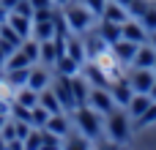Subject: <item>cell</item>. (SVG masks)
Wrapping results in <instances>:
<instances>
[{"label": "cell", "instance_id": "obj_28", "mask_svg": "<svg viewBox=\"0 0 156 150\" xmlns=\"http://www.w3.org/2000/svg\"><path fill=\"white\" fill-rule=\"evenodd\" d=\"M41 148H63V137H58L49 128H41Z\"/></svg>", "mask_w": 156, "mask_h": 150}, {"label": "cell", "instance_id": "obj_38", "mask_svg": "<svg viewBox=\"0 0 156 150\" xmlns=\"http://www.w3.org/2000/svg\"><path fill=\"white\" fill-rule=\"evenodd\" d=\"M16 3H19V0H0V5H5V8H8V11H11V8H14V5H16Z\"/></svg>", "mask_w": 156, "mask_h": 150}, {"label": "cell", "instance_id": "obj_6", "mask_svg": "<svg viewBox=\"0 0 156 150\" xmlns=\"http://www.w3.org/2000/svg\"><path fill=\"white\" fill-rule=\"evenodd\" d=\"M88 104L96 109V112H101V115H110L118 104H115V98H112V93H110V87H90V93H88Z\"/></svg>", "mask_w": 156, "mask_h": 150}, {"label": "cell", "instance_id": "obj_9", "mask_svg": "<svg viewBox=\"0 0 156 150\" xmlns=\"http://www.w3.org/2000/svg\"><path fill=\"white\" fill-rule=\"evenodd\" d=\"M121 36L129 38V41H137V44H145V41H148V30H145L143 22L134 19V16H129V19L121 25Z\"/></svg>", "mask_w": 156, "mask_h": 150}, {"label": "cell", "instance_id": "obj_34", "mask_svg": "<svg viewBox=\"0 0 156 150\" xmlns=\"http://www.w3.org/2000/svg\"><path fill=\"white\" fill-rule=\"evenodd\" d=\"M82 5H88L96 16H101V11H104V5H107V0H80Z\"/></svg>", "mask_w": 156, "mask_h": 150}, {"label": "cell", "instance_id": "obj_5", "mask_svg": "<svg viewBox=\"0 0 156 150\" xmlns=\"http://www.w3.org/2000/svg\"><path fill=\"white\" fill-rule=\"evenodd\" d=\"M49 87H52V93L58 96L63 112H74V109H77V101H74V93H71V77H66V74H55Z\"/></svg>", "mask_w": 156, "mask_h": 150}, {"label": "cell", "instance_id": "obj_27", "mask_svg": "<svg viewBox=\"0 0 156 150\" xmlns=\"http://www.w3.org/2000/svg\"><path fill=\"white\" fill-rule=\"evenodd\" d=\"M47 120H49V112H47L41 104L30 107V123H33L36 128H44V126H47Z\"/></svg>", "mask_w": 156, "mask_h": 150}, {"label": "cell", "instance_id": "obj_26", "mask_svg": "<svg viewBox=\"0 0 156 150\" xmlns=\"http://www.w3.org/2000/svg\"><path fill=\"white\" fill-rule=\"evenodd\" d=\"M27 66H33V63H30V57H27L22 49H16V52H11V55L5 57V71H14V68H27Z\"/></svg>", "mask_w": 156, "mask_h": 150}, {"label": "cell", "instance_id": "obj_32", "mask_svg": "<svg viewBox=\"0 0 156 150\" xmlns=\"http://www.w3.org/2000/svg\"><path fill=\"white\" fill-rule=\"evenodd\" d=\"M148 5H151L148 0H132V3H129V16L140 19V16H143V14L148 11Z\"/></svg>", "mask_w": 156, "mask_h": 150}, {"label": "cell", "instance_id": "obj_22", "mask_svg": "<svg viewBox=\"0 0 156 150\" xmlns=\"http://www.w3.org/2000/svg\"><path fill=\"white\" fill-rule=\"evenodd\" d=\"M55 60H58L55 41H52V38H49V41H41V49H38V63H41V66H47V68H52V66H55Z\"/></svg>", "mask_w": 156, "mask_h": 150}, {"label": "cell", "instance_id": "obj_21", "mask_svg": "<svg viewBox=\"0 0 156 150\" xmlns=\"http://www.w3.org/2000/svg\"><path fill=\"white\" fill-rule=\"evenodd\" d=\"M66 55H71L77 63H85V60H88V55H85V44H82V38H77V33L66 38Z\"/></svg>", "mask_w": 156, "mask_h": 150}, {"label": "cell", "instance_id": "obj_14", "mask_svg": "<svg viewBox=\"0 0 156 150\" xmlns=\"http://www.w3.org/2000/svg\"><path fill=\"white\" fill-rule=\"evenodd\" d=\"M44 128H49V131H55L58 137H69L71 134V120H69V112H55V115H49V120H47V126Z\"/></svg>", "mask_w": 156, "mask_h": 150}, {"label": "cell", "instance_id": "obj_12", "mask_svg": "<svg viewBox=\"0 0 156 150\" xmlns=\"http://www.w3.org/2000/svg\"><path fill=\"white\" fill-rule=\"evenodd\" d=\"M5 25H8L11 30H16V33L22 36V41H25V38H30V30H33V16H22V14H14V11H8V19H5Z\"/></svg>", "mask_w": 156, "mask_h": 150}, {"label": "cell", "instance_id": "obj_44", "mask_svg": "<svg viewBox=\"0 0 156 150\" xmlns=\"http://www.w3.org/2000/svg\"><path fill=\"white\" fill-rule=\"evenodd\" d=\"M115 3H121V5H126V8H129V3H132V0H115Z\"/></svg>", "mask_w": 156, "mask_h": 150}, {"label": "cell", "instance_id": "obj_39", "mask_svg": "<svg viewBox=\"0 0 156 150\" xmlns=\"http://www.w3.org/2000/svg\"><path fill=\"white\" fill-rule=\"evenodd\" d=\"M148 44L156 49V30H154V33H148Z\"/></svg>", "mask_w": 156, "mask_h": 150}, {"label": "cell", "instance_id": "obj_25", "mask_svg": "<svg viewBox=\"0 0 156 150\" xmlns=\"http://www.w3.org/2000/svg\"><path fill=\"white\" fill-rule=\"evenodd\" d=\"M27 77H30V66L27 68H14V71H3V79L11 85V87H22L27 85Z\"/></svg>", "mask_w": 156, "mask_h": 150}, {"label": "cell", "instance_id": "obj_4", "mask_svg": "<svg viewBox=\"0 0 156 150\" xmlns=\"http://www.w3.org/2000/svg\"><path fill=\"white\" fill-rule=\"evenodd\" d=\"M55 16H58V8H49V11H36L33 14V30H30V38L36 41H49L55 38Z\"/></svg>", "mask_w": 156, "mask_h": 150}, {"label": "cell", "instance_id": "obj_16", "mask_svg": "<svg viewBox=\"0 0 156 150\" xmlns=\"http://www.w3.org/2000/svg\"><path fill=\"white\" fill-rule=\"evenodd\" d=\"M151 104H154V98H151L148 93H134V96H132V101L126 104V112H129V118H132V120H137V118H140Z\"/></svg>", "mask_w": 156, "mask_h": 150}, {"label": "cell", "instance_id": "obj_24", "mask_svg": "<svg viewBox=\"0 0 156 150\" xmlns=\"http://www.w3.org/2000/svg\"><path fill=\"white\" fill-rule=\"evenodd\" d=\"M38 104L49 112V115H55V112H63V107H60V101H58V96L52 93V87H44L41 93H38Z\"/></svg>", "mask_w": 156, "mask_h": 150}, {"label": "cell", "instance_id": "obj_45", "mask_svg": "<svg viewBox=\"0 0 156 150\" xmlns=\"http://www.w3.org/2000/svg\"><path fill=\"white\" fill-rule=\"evenodd\" d=\"M154 71H156V63H154Z\"/></svg>", "mask_w": 156, "mask_h": 150}, {"label": "cell", "instance_id": "obj_19", "mask_svg": "<svg viewBox=\"0 0 156 150\" xmlns=\"http://www.w3.org/2000/svg\"><path fill=\"white\" fill-rule=\"evenodd\" d=\"M71 93H74V101H77V107H82V104H88V93H90V82L82 77V74H74L71 77Z\"/></svg>", "mask_w": 156, "mask_h": 150}, {"label": "cell", "instance_id": "obj_13", "mask_svg": "<svg viewBox=\"0 0 156 150\" xmlns=\"http://www.w3.org/2000/svg\"><path fill=\"white\" fill-rule=\"evenodd\" d=\"M93 30H96V33H99L110 46H112L115 41L123 38V36H121V25H118V22H110V19H101V16H99V25H96Z\"/></svg>", "mask_w": 156, "mask_h": 150}, {"label": "cell", "instance_id": "obj_15", "mask_svg": "<svg viewBox=\"0 0 156 150\" xmlns=\"http://www.w3.org/2000/svg\"><path fill=\"white\" fill-rule=\"evenodd\" d=\"M22 46V36L16 33V30H11L8 25H0V49L5 52V55H11V52H16Z\"/></svg>", "mask_w": 156, "mask_h": 150}, {"label": "cell", "instance_id": "obj_40", "mask_svg": "<svg viewBox=\"0 0 156 150\" xmlns=\"http://www.w3.org/2000/svg\"><path fill=\"white\" fill-rule=\"evenodd\" d=\"M52 3H55V8H63V5H69L71 0H52Z\"/></svg>", "mask_w": 156, "mask_h": 150}, {"label": "cell", "instance_id": "obj_7", "mask_svg": "<svg viewBox=\"0 0 156 150\" xmlns=\"http://www.w3.org/2000/svg\"><path fill=\"white\" fill-rule=\"evenodd\" d=\"M126 79H129V85L134 87V93H148L151 85L156 82V71L154 68H134V66H132V74H129Z\"/></svg>", "mask_w": 156, "mask_h": 150}, {"label": "cell", "instance_id": "obj_10", "mask_svg": "<svg viewBox=\"0 0 156 150\" xmlns=\"http://www.w3.org/2000/svg\"><path fill=\"white\" fill-rule=\"evenodd\" d=\"M110 49H112V55H115L123 66H132V60H134V55H137L140 44H137V41H129V38H121V41H115Z\"/></svg>", "mask_w": 156, "mask_h": 150}, {"label": "cell", "instance_id": "obj_37", "mask_svg": "<svg viewBox=\"0 0 156 150\" xmlns=\"http://www.w3.org/2000/svg\"><path fill=\"white\" fill-rule=\"evenodd\" d=\"M5 57H8V55H5V52H3V49H0V74H3V71H5Z\"/></svg>", "mask_w": 156, "mask_h": 150}, {"label": "cell", "instance_id": "obj_30", "mask_svg": "<svg viewBox=\"0 0 156 150\" xmlns=\"http://www.w3.org/2000/svg\"><path fill=\"white\" fill-rule=\"evenodd\" d=\"M22 145H25V150H38V148H41V128H36V126H33Z\"/></svg>", "mask_w": 156, "mask_h": 150}, {"label": "cell", "instance_id": "obj_8", "mask_svg": "<svg viewBox=\"0 0 156 150\" xmlns=\"http://www.w3.org/2000/svg\"><path fill=\"white\" fill-rule=\"evenodd\" d=\"M110 93H112L115 104L126 109V104H129V101H132V96H134V87L129 85V79H126V77H118V79H112V82H110Z\"/></svg>", "mask_w": 156, "mask_h": 150}, {"label": "cell", "instance_id": "obj_35", "mask_svg": "<svg viewBox=\"0 0 156 150\" xmlns=\"http://www.w3.org/2000/svg\"><path fill=\"white\" fill-rule=\"evenodd\" d=\"M30 5H33V14H36V11H49V8H55L52 0H30Z\"/></svg>", "mask_w": 156, "mask_h": 150}, {"label": "cell", "instance_id": "obj_31", "mask_svg": "<svg viewBox=\"0 0 156 150\" xmlns=\"http://www.w3.org/2000/svg\"><path fill=\"white\" fill-rule=\"evenodd\" d=\"M140 22H143V27H145L148 33H154L156 30V5H148V11L140 16Z\"/></svg>", "mask_w": 156, "mask_h": 150}, {"label": "cell", "instance_id": "obj_20", "mask_svg": "<svg viewBox=\"0 0 156 150\" xmlns=\"http://www.w3.org/2000/svg\"><path fill=\"white\" fill-rule=\"evenodd\" d=\"M55 74H66V77H74V74H80L82 71V63H77L71 55H60L58 60H55Z\"/></svg>", "mask_w": 156, "mask_h": 150}, {"label": "cell", "instance_id": "obj_33", "mask_svg": "<svg viewBox=\"0 0 156 150\" xmlns=\"http://www.w3.org/2000/svg\"><path fill=\"white\" fill-rule=\"evenodd\" d=\"M11 11H14V14H22V16H33V5H30V0H19Z\"/></svg>", "mask_w": 156, "mask_h": 150}, {"label": "cell", "instance_id": "obj_1", "mask_svg": "<svg viewBox=\"0 0 156 150\" xmlns=\"http://www.w3.org/2000/svg\"><path fill=\"white\" fill-rule=\"evenodd\" d=\"M63 19H66L69 30L77 33V36H82V33H88L90 27H96V14H93L88 5H82L80 0H71L69 5H63Z\"/></svg>", "mask_w": 156, "mask_h": 150}, {"label": "cell", "instance_id": "obj_17", "mask_svg": "<svg viewBox=\"0 0 156 150\" xmlns=\"http://www.w3.org/2000/svg\"><path fill=\"white\" fill-rule=\"evenodd\" d=\"M156 63V49L145 41V44H140V49H137V55H134V60H132V66L134 68H154Z\"/></svg>", "mask_w": 156, "mask_h": 150}, {"label": "cell", "instance_id": "obj_11", "mask_svg": "<svg viewBox=\"0 0 156 150\" xmlns=\"http://www.w3.org/2000/svg\"><path fill=\"white\" fill-rule=\"evenodd\" d=\"M52 85V74H49V68L47 66H30V77H27V87H33V90H44V87H49Z\"/></svg>", "mask_w": 156, "mask_h": 150}, {"label": "cell", "instance_id": "obj_42", "mask_svg": "<svg viewBox=\"0 0 156 150\" xmlns=\"http://www.w3.org/2000/svg\"><path fill=\"white\" fill-rule=\"evenodd\" d=\"M148 96H151V98H154V101H156V82H154V85H151V90H148Z\"/></svg>", "mask_w": 156, "mask_h": 150}, {"label": "cell", "instance_id": "obj_43", "mask_svg": "<svg viewBox=\"0 0 156 150\" xmlns=\"http://www.w3.org/2000/svg\"><path fill=\"white\" fill-rule=\"evenodd\" d=\"M5 148H8V142H5V137L0 134V150H5Z\"/></svg>", "mask_w": 156, "mask_h": 150}, {"label": "cell", "instance_id": "obj_36", "mask_svg": "<svg viewBox=\"0 0 156 150\" xmlns=\"http://www.w3.org/2000/svg\"><path fill=\"white\" fill-rule=\"evenodd\" d=\"M5 19H8V8L0 5V25H5Z\"/></svg>", "mask_w": 156, "mask_h": 150}, {"label": "cell", "instance_id": "obj_41", "mask_svg": "<svg viewBox=\"0 0 156 150\" xmlns=\"http://www.w3.org/2000/svg\"><path fill=\"white\" fill-rule=\"evenodd\" d=\"M5 123H8V115H3V112H0V131H3V126H5Z\"/></svg>", "mask_w": 156, "mask_h": 150}, {"label": "cell", "instance_id": "obj_2", "mask_svg": "<svg viewBox=\"0 0 156 150\" xmlns=\"http://www.w3.org/2000/svg\"><path fill=\"white\" fill-rule=\"evenodd\" d=\"M71 115H74V126H77L80 134H85L90 142L99 139V134L104 131V115H101V112H96L90 104H82V107H77Z\"/></svg>", "mask_w": 156, "mask_h": 150}, {"label": "cell", "instance_id": "obj_29", "mask_svg": "<svg viewBox=\"0 0 156 150\" xmlns=\"http://www.w3.org/2000/svg\"><path fill=\"white\" fill-rule=\"evenodd\" d=\"M134 123H137V128H148V126H154V123H156V101L140 115V118H137V120H134Z\"/></svg>", "mask_w": 156, "mask_h": 150}, {"label": "cell", "instance_id": "obj_3", "mask_svg": "<svg viewBox=\"0 0 156 150\" xmlns=\"http://www.w3.org/2000/svg\"><path fill=\"white\" fill-rule=\"evenodd\" d=\"M104 131L115 145H126L132 139V118L126 109H112L110 115H104Z\"/></svg>", "mask_w": 156, "mask_h": 150}, {"label": "cell", "instance_id": "obj_23", "mask_svg": "<svg viewBox=\"0 0 156 150\" xmlns=\"http://www.w3.org/2000/svg\"><path fill=\"white\" fill-rule=\"evenodd\" d=\"M14 101L30 109V107H36V104H38V90H33V87L22 85V87H16V93H14Z\"/></svg>", "mask_w": 156, "mask_h": 150}, {"label": "cell", "instance_id": "obj_18", "mask_svg": "<svg viewBox=\"0 0 156 150\" xmlns=\"http://www.w3.org/2000/svg\"><path fill=\"white\" fill-rule=\"evenodd\" d=\"M101 19H110V22L123 25V22L129 19V8H126V5H121V3H115V0H107L104 11H101Z\"/></svg>", "mask_w": 156, "mask_h": 150}]
</instances>
